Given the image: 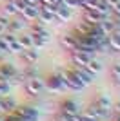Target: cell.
Returning a JSON list of instances; mask_svg holds the SVG:
<instances>
[{
  "label": "cell",
  "instance_id": "cell-12",
  "mask_svg": "<svg viewBox=\"0 0 120 121\" xmlns=\"http://www.w3.org/2000/svg\"><path fill=\"white\" fill-rule=\"evenodd\" d=\"M71 15H73V9H71V7H67V5H64V4H58V7H56V11H55V16H56L58 22H67L71 18Z\"/></svg>",
  "mask_w": 120,
  "mask_h": 121
},
{
  "label": "cell",
  "instance_id": "cell-23",
  "mask_svg": "<svg viewBox=\"0 0 120 121\" xmlns=\"http://www.w3.org/2000/svg\"><path fill=\"white\" fill-rule=\"evenodd\" d=\"M111 76H113V80L120 85V61H116V63L111 65Z\"/></svg>",
  "mask_w": 120,
  "mask_h": 121
},
{
  "label": "cell",
  "instance_id": "cell-27",
  "mask_svg": "<svg viewBox=\"0 0 120 121\" xmlns=\"http://www.w3.org/2000/svg\"><path fill=\"white\" fill-rule=\"evenodd\" d=\"M0 51H2V52H9V47H7V43L4 42L2 36H0Z\"/></svg>",
  "mask_w": 120,
  "mask_h": 121
},
{
  "label": "cell",
  "instance_id": "cell-15",
  "mask_svg": "<svg viewBox=\"0 0 120 121\" xmlns=\"http://www.w3.org/2000/svg\"><path fill=\"white\" fill-rule=\"evenodd\" d=\"M15 74H16V69H15L13 63H2V65H0V76H2L5 81H9Z\"/></svg>",
  "mask_w": 120,
  "mask_h": 121
},
{
  "label": "cell",
  "instance_id": "cell-8",
  "mask_svg": "<svg viewBox=\"0 0 120 121\" xmlns=\"http://www.w3.org/2000/svg\"><path fill=\"white\" fill-rule=\"evenodd\" d=\"M15 114H18L20 117H24V119H29V121H36L38 119V112L35 110V108H31V107H16Z\"/></svg>",
  "mask_w": 120,
  "mask_h": 121
},
{
  "label": "cell",
  "instance_id": "cell-7",
  "mask_svg": "<svg viewBox=\"0 0 120 121\" xmlns=\"http://www.w3.org/2000/svg\"><path fill=\"white\" fill-rule=\"evenodd\" d=\"M44 89H47L49 92H62V91H65L64 85L60 83V80L55 74H51L47 80H44Z\"/></svg>",
  "mask_w": 120,
  "mask_h": 121
},
{
  "label": "cell",
  "instance_id": "cell-29",
  "mask_svg": "<svg viewBox=\"0 0 120 121\" xmlns=\"http://www.w3.org/2000/svg\"><path fill=\"white\" fill-rule=\"evenodd\" d=\"M27 5H40V0H25Z\"/></svg>",
  "mask_w": 120,
  "mask_h": 121
},
{
  "label": "cell",
  "instance_id": "cell-1",
  "mask_svg": "<svg viewBox=\"0 0 120 121\" xmlns=\"http://www.w3.org/2000/svg\"><path fill=\"white\" fill-rule=\"evenodd\" d=\"M69 72H71V76H73L78 83H82L84 87L91 85V83H93V78H95V74H91L84 67H76V69H73V71H69Z\"/></svg>",
  "mask_w": 120,
  "mask_h": 121
},
{
  "label": "cell",
  "instance_id": "cell-11",
  "mask_svg": "<svg viewBox=\"0 0 120 121\" xmlns=\"http://www.w3.org/2000/svg\"><path fill=\"white\" fill-rule=\"evenodd\" d=\"M40 5H42V4H40ZM40 5H25V7H24V11H22L20 15L24 16V20H27V22H35L36 18H38Z\"/></svg>",
  "mask_w": 120,
  "mask_h": 121
},
{
  "label": "cell",
  "instance_id": "cell-22",
  "mask_svg": "<svg viewBox=\"0 0 120 121\" xmlns=\"http://www.w3.org/2000/svg\"><path fill=\"white\" fill-rule=\"evenodd\" d=\"M4 15H5V16H16V15H18L16 5H15V2H13V0L4 4Z\"/></svg>",
  "mask_w": 120,
  "mask_h": 121
},
{
  "label": "cell",
  "instance_id": "cell-28",
  "mask_svg": "<svg viewBox=\"0 0 120 121\" xmlns=\"http://www.w3.org/2000/svg\"><path fill=\"white\" fill-rule=\"evenodd\" d=\"M53 121H69V116H65V114H62V112H60V114H58Z\"/></svg>",
  "mask_w": 120,
  "mask_h": 121
},
{
  "label": "cell",
  "instance_id": "cell-5",
  "mask_svg": "<svg viewBox=\"0 0 120 121\" xmlns=\"http://www.w3.org/2000/svg\"><path fill=\"white\" fill-rule=\"evenodd\" d=\"M71 60H73L75 65L85 67V65H87V61L91 60V54H89V52H84V51H80V49H75L73 52H71Z\"/></svg>",
  "mask_w": 120,
  "mask_h": 121
},
{
  "label": "cell",
  "instance_id": "cell-18",
  "mask_svg": "<svg viewBox=\"0 0 120 121\" xmlns=\"http://www.w3.org/2000/svg\"><path fill=\"white\" fill-rule=\"evenodd\" d=\"M104 18H107V16H102V15H98V13H95V11H87V9H84V20L85 22H89V24H93V25H96L98 22H102Z\"/></svg>",
  "mask_w": 120,
  "mask_h": 121
},
{
  "label": "cell",
  "instance_id": "cell-6",
  "mask_svg": "<svg viewBox=\"0 0 120 121\" xmlns=\"http://www.w3.org/2000/svg\"><path fill=\"white\" fill-rule=\"evenodd\" d=\"M33 36V47L35 49H40V47H44L49 43V33L47 31H38V33H31Z\"/></svg>",
  "mask_w": 120,
  "mask_h": 121
},
{
  "label": "cell",
  "instance_id": "cell-31",
  "mask_svg": "<svg viewBox=\"0 0 120 121\" xmlns=\"http://www.w3.org/2000/svg\"><path fill=\"white\" fill-rule=\"evenodd\" d=\"M2 54H4V52H2V51H0V56H2Z\"/></svg>",
  "mask_w": 120,
  "mask_h": 121
},
{
  "label": "cell",
  "instance_id": "cell-13",
  "mask_svg": "<svg viewBox=\"0 0 120 121\" xmlns=\"http://www.w3.org/2000/svg\"><path fill=\"white\" fill-rule=\"evenodd\" d=\"M85 112H87V114H91V116L95 117V119L102 121V119H105V117L109 116V112H111V110H104V108H100L98 105H95V103H93V105H91Z\"/></svg>",
  "mask_w": 120,
  "mask_h": 121
},
{
  "label": "cell",
  "instance_id": "cell-19",
  "mask_svg": "<svg viewBox=\"0 0 120 121\" xmlns=\"http://www.w3.org/2000/svg\"><path fill=\"white\" fill-rule=\"evenodd\" d=\"M95 105H98L100 108H104V110H111V99L105 94H100V96H96V99H95Z\"/></svg>",
  "mask_w": 120,
  "mask_h": 121
},
{
  "label": "cell",
  "instance_id": "cell-3",
  "mask_svg": "<svg viewBox=\"0 0 120 121\" xmlns=\"http://www.w3.org/2000/svg\"><path fill=\"white\" fill-rule=\"evenodd\" d=\"M60 42V47L64 51H69V52H73L75 49H78V42H76V38L71 33H64V35L58 38Z\"/></svg>",
  "mask_w": 120,
  "mask_h": 121
},
{
  "label": "cell",
  "instance_id": "cell-10",
  "mask_svg": "<svg viewBox=\"0 0 120 121\" xmlns=\"http://www.w3.org/2000/svg\"><path fill=\"white\" fill-rule=\"evenodd\" d=\"M36 20L44 22V24H49V22H56V16H55V13H53L47 5H40L38 18H36Z\"/></svg>",
  "mask_w": 120,
  "mask_h": 121
},
{
  "label": "cell",
  "instance_id": "cell-16",
  "mask_svg": "<svg viewBox=\"0 0 120 121\" xmlns=\"http://www.w3.org/2000/svg\"><path fill=\"white\" fill-rule=\"evenodd\" d=\"M25 27V22L24 20H9L7 24V33H13V35H20Z\"/></svg>",
  "mask_w": 120,
  "mask_h": 121
},
{
  "label": "cell",
  "instance_id": "cell-4",
  "mask_svg": "<svg viewBox=\"0 0 120 121\" xmlns=\"http://www.w3.org/2000/svg\"><path fill=\"white\" fill-rule=\"evenodd\" d=\"M38 49L35 47H29V49H22L20 51V58L24 61L25 65H35L36 61H38Z\"/></svg>",
  "mask_w": 120,
  "mask_h": 121
},
{
  "label": "cell",
  "instance_id": "cell-21",
  "mask_svg": "<svg viewBox=\"0 0 120 121\" xmlns=\"http://www.w3.org/2000/svg\"><path fill=\"white\" fill-rule=\"evenodd\" d=\"M18 43L22 45V49H29V47H33V36L29 35H18Z\"/></svg>",
  "mask_w": 120,
  "mask_h": 121
},
{
  "label": "cell",
  "instance_id": "cell-20",
  "mask_svg": "<svg viewBox=\"0 0 120 121\" xmlns=\"http://www.w3.org/2000/svg\"><path fill=\"white\" fill-rule=\"evenodd\" d=\"M84 69H87V71H89L91 74H98V72L102 71V63H100L98 60H93V58H91V60L87 61V65H85Z\"/></svg>",
  "mask_w": 120,
  "mask_h": 121
},
{
  "label": "cell",
  "instance_id": "cell-2",
  "mask_svg": "<svg viewBox=\"0 0 120 121\" xmlns=\"http://www.w3.org/2000/svg\"><path fill=\"white\" fill-rule=\"evenodd\" d=\"M42 89H44V80H42L40 76L29 78V80H27V83H25V92H27L29 96H36Z\"/></svg>",
  "mask_w": 120,
  "mask_h": 121
},
{
  "label": "cell",
  "instance_id": "cell-14",
  "mask_svg": "<svg viewBox=\"0 0 120 121\" xmlns=\"http://www.w3.org/2000/svg\"><path fill=\"white\" fill-rule=\"evenodd\" d=\"M107 42H109V51L113 49L115 52H120V29H115L107 36Z\"/></svg>",
  "mask_w": 120,
  "mask_h": 121
},
{
  "label": "cell",
  "instance_id": "cell-17",
  "mask_svg": "<svg viewBox=\"0 0 120 121\" xmlns=\"http://www.w3.org/2000/svg\"><path fill=\"white\" fill-rule=\"evenodd\" d=\"M0 108H2V112H13L16 108V101L13 99V98H7V96H2L0 98Z\"/></svg>",
  "mask_w": 120,
  "mask_h": 121
},
{
  "label": "cell",
  "instance_id": "cell-30",
  "mask_svg": "<svg viewBox=\"0 0 120 121\" xmlns=\"http://www.w3.org/2000/svg\"><path fill=\"white\" fill-rule=\"evenodd\" d=\"M115 110H116V112H118V114H120V101H118V103H116V105H115Z\"/></svg>",
  "mask_w": 120,
  "mask_h": 121
},
{
  "label": "cell",
  "instance_id": "cell-9",
  "mask_svg": "<svg viewBox=\"0 0 120 121\" xmlns=\"http://www.w3.org/2000/svg\"><path fill=\"white\" fill-rule=\"evenodd\" d=\"M78 103L73 99H65L62 101V105H60V112L65 114V116H73V114H78Z\"/></svg>",
  "mask_w": 120,
  "mask_h": 121
},
{
  "label": "cell",
  "instance_id": "cell-25",
  "mask_svg": "<svg viewBox=\"0 0 120 121\" xmlns=\"http://www.w3.org/2000/svg\"><path fill=\"white\" fill-rule=\"evenodd\" d=\"M7 92H9V83L7 81H0V98L5 96Z\"/></svg>",
  "mask_w": 120,
  "mask_h": 121
},
{
  "label": "cell",
  "instance_id": "cell-24",
  "mask_svg": "<svg viewBox=\"0 0 120 121\" xmlns=\"http://www.w3.org/2000/svg\"><path fill=\"white\" fill-rule=\"evenodd\" d=\"M62 4L71 9H76V7H80V0H62Z\"/></svg>",
  "mask_w": 120,
  "mask_h": 121
},
{
  "label": "cell",
  "instance_id": "cell-32",
  "mask_svg": "<svg viewBox=\"0 0 120 121\" xmlns=\"http://www.w3.org/2000/svg\"><path fill=\"white\" fill-rule=\"evenodd\" d=\"M116 121H120V116H118V119H116Z\"/></svg>",
  "mask_w": 120,
  "mask_h": 121
},
{
  "label": "cell",
  "instance_id": "cell-26",
  "mask_svg": "<svg viewBox=\"0 0 120 121\" xmlns=\"http://www.w3.org/2000/svg\"><path fill=\"white\" fill-rule=\"evenodd\" d=\"M80 121H98V119H95V117L91 116V114L84 112V114H80Z\"/></svg>",
  "mask_w": 120,
  "mask_h": 121
}]
</instances>
